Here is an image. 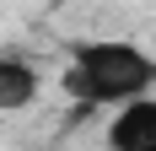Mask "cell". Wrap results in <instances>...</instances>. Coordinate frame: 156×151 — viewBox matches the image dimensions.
I'll use <instances>...</instances> for the list:
<instances>
[{"label": "cell", "mask_w": 156, "mask_h": 151, "mask_svg": "<svg viewBox=\"0 0 156 151\" xmlns=\"http://www.w3.org/2000/svg\"><path fill=\"white\" fill-rule=\"evenodd\" d=\"M59 87L81 108H119L156 87V54L124 38H81L70 43V65H65Z\"/></svg>", "instance_id": "obj_1"}, {"label": "cell", "mask_w": 156, "mask_h": 151, "mask_svg": "<svg viewBox=\"0 0 156 151\" xmlns=\"http://www.w3.org/2000/svg\"><path fill=\"white\" fill-rule=\"evenodd\" d=\"M108 151H156V92L119 103L108 124Z\"/></svg>", "instance_id": "obj_2"}, {"label": "cell", "mask_w": 156, "mask_h": 151, "mask_svg": "<svg viewBox=\"0 0 156 151\" xmlns=\"http://www.w3.org/2000/svg\"><path fill=\"white\" fill-rule=\"evenodd\" d=\"M43 92V76L38 65L22 60V54H0V113H16V108H32Z\"/></svg>", "instance_id": "obj_3"}, {"label": "cell", "mask_w": 156, "mask_h": 151, "mask_svg": "<svg viewBox=\"0 0 156 151\" xmlns=\"http://www.w3.org/2000/svg\"><path fill=\"white\" fill-rule=\"evenodd\" d=\"M48 6H70V0H48Z\"/></svg>", "instance_id": "obj_4"}]
</instances>
